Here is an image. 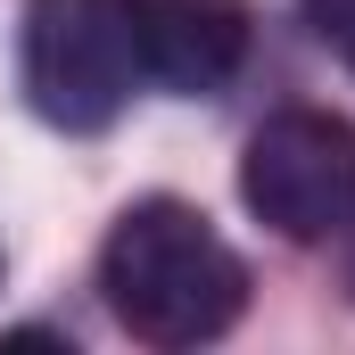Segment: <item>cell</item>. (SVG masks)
<instances>
[{"label": "cell", "instance_id": "277c9868", "mask_svg": "<svg viewBox=\"0 0 355 355\" xmlns=\"http://www.w3.org/2000/svg\"><path fill=\"white\" fill-rule=\"evenodd\" d=\"M132 42H141V75L207 99L240 75L248 58V0H124Z\"/></svg>", "mask_w": 355, "mask_h": 355}, {"label": "cell", "instance_id": "6da1fadb", "mask_svg": "<svg viewBox=\"0 0 355 355\" xmlns=\"http://www.w3.org/2000/svg\"><path fill=\"white\" fill-rule=\"evenodd\" d=\"M99 289L141 347H207L240 322L248 265L190 198H132L99 248Z\"/></svg>", "mask_w": 355, "mask_h": 355}, {"label": "cell", "instance_id": "3957f363", "mask_svg": "<svg viewBox=\"0 0 355 355\" xmlns=\"http://www.w3.org/2000/svg\"><path fill=\"white\" fill-rule=\"evenodd\" d=\"M240 198L281 240H339L355 232V124L331 107H281L248 132Z\"/></svg>", "mask_w": 355, "mask_h": 355}, {"label": "cell", "instance_id": "5b68a950", "mask_svg": "<svg viewBox=\"0 0 355 355\" xmlns=\"http://www.w3.org/2000/svg\"><path fill=\"white\" fill-rule=\"evenodd\" d=\"M297 8H306L314 42H322L331 58H347V67H355V0H297Z\"/></svg>", "mask_w": 355, "mask_h": 355}, {"label": "cell", "instance_id": "7a4b0ae2", "mask_svg": "<svg viewBox=\"0 0 355 355\" xmlns=\"http://www.w3.org/2000/svg\"><path fill=\"white\" fill-rule=\"evenodd\" d=\"M141 75V42L124 0H33L25 8V99L58 132H107Z\"/></svg>", "mask_w": 355, "mask_h": 355}]
</instances>
